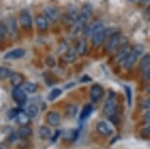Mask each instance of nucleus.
<instances>
[{"mask_svg":"<svg viewBox=\"0 0 150 149\" xmlns=\"http://www.w3.org/2000/svg\"><path fill=\"white\" fill-rule=\"evenodd\" d=\"M142 78H143V81H149L150 80V68L148 70H146L145 72H143Z\"/></svg>","mask_w":150,"mask_h":149,"instance_id":"obj_36","label":"nucleus"},{"mask_svg":"<svg viewBox=\"0 0 150 149\" xmlns=\"http://www.w3.org/2000/svg\"><path fill=\"white\" fill-rule=\"evenodd\" d=\"M141 106H142L143 109H150V99L143 100L142 103H141Z\"/></svg>","mask_w":150,"mask_h":149,"instance_id":"obj_35","label":"nucleus"},{"mask_svg":"<svg viewBox=\"0 0 150 149\" xmlns=\"http://www.w3.org/2000/svg\"><path fill=\"white\" fill-rule=\"evenodd\" d=\"M17 134H18V137H20V138L26 139L33 134V130L28 126H22L17 131Z\"/></svg>","mask_w":150,"mask_h":149,"instance_id":"obj_17","label":"nucleus"},{"mask_svg":"<svg viewBox=\"0 0 150 149\" xmlns=\"http://www.w3.org/2000/svg\"><path fill=\"white\" fill-rule=\"evenodd\" d=\"M7 30H8V33L11 35H15L17 32V25H16V21L14 18H10L7 21Z\"/></svg>","mask_w":150,"mask_h":149,"instance_id":"obj_23","label":"nucleus"},{"mask_svg":"<svg viewBox=\"0 0 150 149\" xmlns=\"http://www.w3.org/2000/svg\"><path fill=\"white\" fill-rule=\"evenodd\" d=\"M78 111V107L77 105H69L67 107V116L69 117H75V115L77 114Z\"/></svg>","mask_w":150,"mask_h":149,"instance_id":"obj_31","label":"nucleus"},{"mask_svg":"<svg viewBox=\"0 0 150 149\" xmlns=\"http://www.w3.org/2000/svg\"><path fill=\"white\" fill-rule=\"evenodd\" d=\"M95 129L97 131V133L102 134L104 136H110L113 133V128L108 123L104 122V121H101V122H98L96 124Z\"/></svg>","mask_w":150,"mask_h":149,"instance_id":"obj_9","label":"nucleus"},{"mask_svg":"<svg viewBox=\"0 0 150 149\" xmlns=\"http://www.w3.org/2000/svg\"><path fill=\"white\" fill-rule=\"evenodd\" d=\"M38 84L33 83H30V81H29V83H24V84H23V89H24L25 91L27 92V93H35V92L38 90Z\"/></svg>","mask_w":150,"mask_h":149,"instance_id":"obj_24","label":"nucleus"},{"mask_svg":"<svg viewBox=\"0 0 150 149\" xmlns=\"http://www.w3.org/2000/svg\"><path fill=\"white\" fill-rule=\"evenodd\" d=\"M77 54H78V52H77V50H76V48L68 49L64 55L65 61L68 62V63H73V62L77 59Z\"/></svg>","mask_w":150,"mask_h":149,"instance_id":"obj_19","label":"nucleus"},{"mask_svg":"<svg viewBox=\"0 0 150 149\" xmlns=\"http://www.w3.org/2000/svg\"><path fill=\"white\" fill-rule=\"evenodd\" d=\"M38 133H39V136H40L41 139H48L50 136H51V131H50L49 129L45 126H42L39 128V131H38Z\"/></svg>","mask_w":150,"mask_h":149,"instance_id":"obj_26","label":"nucleus"},{"mask_svg":"<svg viewBox=\"0 0 150 149\" xmlns=\"http://www.w3.org/2000/svg\"><path fill=\"white\" fill-rule=\"evenodd\" d=\"M20 23L24 30H30L33 27V19L28 11H23L20 16Z\"/></svg>","mask_w":150,"mask_h":149,"instance_id":"obj_11","label":"nucleus"},{"mask_svg":"<svg viewBox=\"0 0 150 149\" xmlns=\"http://www.w3.org/2000/svg\"><path fill=\"white\" fill-rule=\"evenodd\" d=\"M44 15L46 16L48 21L52 22V23H56L60 19V12L56 7L54 6H47L44 9Z\"/></svg>","mask_w":150,"mask_h":149,"instance_id":"obj_8","label":"nucleus"},{"mask_svg":"<svg viewBox=\"0 0 150 149\" xmlns=\"http://www.w3.org/2000/svg\"><path fill=\"white\" fill-rule=\"evenodd\" d=\"M108 30L105 28H102L101 30H99L97 32H95L94 35L91 36V41H92V45L94 47L100 46L103 43L104 40L106 39L107 35H108Z\"/></svg>","mask_w":150,"mask_h":149,"instance_id":"obj_4","label":"nucleus"},{"mask_svg":"<svg viewBox=\"0 0 150 149\" xmlns=\"http://www.w3.org/2000/svg\"><path fill=\"white\" fill-rule=\"evenodd\" d=\"M142 3H146V2H148V0H140Z\"/></svg>","mask_w":150,"mask_h":149,"instance_id":"obj_40","label":"nucleus"},{"mask_svg":"<svg viewBox=\"0 0 150 149\" xmlns=\"http://www.w3.org/2000/svg\"><path fill=\"white\" fill-rule=\"evenodd\" d=\"M0 149H2V148H1V147H0Z\"/></svg>","mask_w":150,"mask_h":149,"instance_id":"obj_42","label":"nucleus"},{"mask_svg":"<svg viewBox=\"0 0 150 149\" xmlns=\"http://www.w3.org/2000/svg\"><path fill=\"white\" fill-rule=\"evenodd\" d=\"M132 50V47L128 45V44H127V45H125V46H123L122 48L119 49L118 54H117V56H116V61H117L118 63H122V64H123L124 61L129 57V54H131Z\"/></svg>","mask_w":150,"mask_h":149,"instance_id":"obj_12","label":"nucleus"},{"mask_svg":"<svg viewBox=\"0 0 150 149\" xmlns=\"http://www.w3.org/2000/svg\"><path fill=\"white\" fill-rule=\"evenodd\" d=\"M104 95V89L100 84H93L90 88V99L92 102H98Z\"/></svg>","mask_w":150,"mask_h":149,"instance_id":"obj_7","label":"nucleus"},{"mask_svg":"<svg viewBox=\"0 0 150 149\" xmlns=\"http://www.w3.org/2000/svg\"><path fill=\"white\" fill-rule=\"evenodd\" d=\"M12 73L8 68L6 67H0V80L1 81H4L8 78L9 77H11Z\"/></svg>","mask_w":150,"mask_h":149,"instance_id":"obj_28","label":"nucleus"},{"mask_svg":"<svg viewBox=\"0 0 150 149\" xmlns=\"http://www.w3.org/2000/svg\"><path fill=\"white\" fill-rule=\"evenodd\" d=\"M76 50H77L78 54L83 56L86 54V39H81L80 41L77 43V46H76Z\"/></svg>","mask_w":150,"mask_h":149,"instance_id":"obj_25","label":"nucleus"},{"mask_svg":"<svg viewBox=\"0 0 150 149\" xmlns=\"http://www.w3.org/2000/svg\"><path fill=\"white\" fill-rule=\"evenodd\" d=\"M7 33H8V30L6 24L3 23V22H0V39L5 38Z\"/></svg>","mask_w":150,"mask_h":149,"instance_id":"obj_32","label":"nucleus"},{"mask_svg":"<svg viewBox=\"0 0 150 149\" xmlns=\"http://www.w3.org/2000/svg\"><path fill=\"white\" fill-rule=\"evenodd\" d=\"M17 119V123L19 124V125L22 126H28L30 124V118L28 116L26 112H20V113L18 114V116L16 117Z\"/></svg>","mask_w":150,"mask_h":149,"instance_id":"obj_20","label":"nucleus"},{"mask_svg":"<svg viewBox=\"0 0 150 149\" xmlns=\"http://www.w3.org/2000/svg\"><path fill=\"white\" fill-rule=\"evenodd\" d=\"M92 111H93V107L91 104H86V106H83V110H81L80 114V120L84 121L86 119H87L90 116V114L92 113Z\"/></svg>","mask_w":150,"mask_h":149,"instance_id":"obj_21","label":"nucleus"},{"mask_svg":"<svg viewBox=\"0 0 150 149\" xmlns=\"http://www.w3.org/2000/svg\"><path fill=\"white\" fill-rule=\"evenodd\" d=\"M142 136H150V126H147L146 128L143 129Z\"/></svg>","mask_w":150,"mask_h":149,"instance_id":"obj_37","label":"nucleus"},{"mask_svg":"<svg viewBox=\"0 0 150 149\" xmlns=\"http://www.w3.org/2000/svg\"><path fill=\"white\" fill-rule=\"evenodd\" d=\"M144 51V47L141 44H137L135 46L132 47V50L131 52V54L129 55V57L124 61L123 65L125 67V69L129 70L132 69L135 63H137V59L140 57L141 54Z\"/></svg>","mask_w":150,"mask_h":149,"instance_id":"obj_1","label":"nucleus"},{"mask_svg":"<svg viewBox=\"0 0 150 149\" xmlns=\"http://www.w3.org/2000/svg\"><path fill=\"white\" fill-rule=\"evenodd\" d=\"M150 68V55L146 54L144 55L139 61V69L140 71L145 72L146 70H148Z\"/></svg>","mask_w":150,"mask_h":149,"instance_id":"obj_22","label":"nucleus"},{"mask_svg":"<svg viewBox=\"0 0 150 149\" xmlns=\"http://www.w3.org/2000/svg\"><path fill=\"white\" fill-rule=\"evenodd\" d=\"M26 113L27 115L29 116L30 118H35L38 116V108L36 105H33V104H32V105H29L26 109Z\"/></svg>","mask_w":150,"mask_h":149,"instance_id":"obj_27","label":"nucleus"},{"mask_svg":"<svg viewBox=\"0 0 150 149\" xmlns=\"http://www.w3.org/2000/svg\"><path fill=\"white\" fill-rule=\"evenodd\" d=\"M45 63H46V65L49 67V68H54L56 65V61L54 57H52V56H48L46 58V60H45Z\"/></svg>","mask_w":150,"mask_h":149,"instance_id":"obj_33","label":"nucleus"},{"mask_svg":"<svg viewBox=\"0 0 150 149\" xmlns=\"http://www.w3.org/2000/svg\"><path fill=\"white\" fill-rule=\"evenodd\" d=\"M80 17V12L78 11L77 7L75 6H70L68 8L67 12H66V15H65V20L68 22L69 24H75L77 22V20L79 19Z\"/></svg>","mask_w":150,"mask_h":149,"instance_id":"obj_10","label":"nucleus"},{"mask_svg":"<svg viewBox=\"0 0 150 149\" xmlns=\"http://www.w3.org/2000/svg\"><path fill=\"white\" fill-rule=\"evenodd\" d=\"M35 23L36 26H38L39 30H46L48 29V19L46 18V16L43 15V14H40V15H38L35 18Z\"/></svg>","mask_w":150,"mask_h":149,"instance_id":"obj_15","label":"nucleus"},{"mask_svg":"<svg viewBox=\"0 0 150 149\" xmlns=\"http://www.w3.org/2000/svg\"><path fill=\"white\" fill-rule=\"evenodd\" d=\"M62 94V89L60 88H54V89H52V91L50 92L49 94H48V100H50V101H52V100H55L56 98L59 97L60 95Z\"/></svg>","mask_w":150,"mask_h":149,"instance_id":"obj_29","label":"nucleus"},{"mask_svg":"<svg viewBox=\"0 0 150 149\" xmlns=\"http://www.w3.org/2000/svg\"><path fill=\"white\" fill-rule=\"evenodd\" d=\"M12 96H13L14 101H15V102L20 106H23L28 100L27 92L25 91L22 88H14Z\"/></svg>","mask_w":150,"mask_h":149,"instance_id":"obj_5","label":"nucleus"},{"mask_svg":"<svg viewBox=\"0 0 150 149\" xmlns=\"http://www.w3.org/2000/svg\"><path fill=\"white\" fill-rule=\"evenodd\" d=\"M11 84L14 88H21L24 84V77L19 73H13L11 75Z\"/></svg>","mask_w":150,"mask_h":149,"instance_id":"obj_16","label":"nucleus"},{"mask_svg":"<svg viewBox=\"0 0 150 149\" xmlns=\"http://www.w3.org/2000/svg\"><path fill=\"white\" fill-rule=\"evenodd\" d=\"M149 8H150V5H149Z\"/></svg>","mask_w":150,"mask_h":149,"instance_id":"obj_43","label":"nucleus"},{"mask_svg":"<svg viewBox=\"0 0 150 149\" xmlns=\"http://www.w3.org/2000/svg\"><path fill=\"white\" fill-rule=\"evenodd\" d=\"M147 93L150 95V85L148 86V88H147Z\"/></svg>","mask_w":150,"mask_h":149,"instance_id":"obj_39","label":"nucleus"},{"mask_svg":"<svg viewBox=\"0 0 150 149\" xmlns=\"http://www.w3.org/2000/svg\"><path fill=\"white\" fill-rule=\"evenodd\" d=\"M124 89L126 91V94H127V100H128V105L129 107L132 106V88L131 86L129 85H124Z\"/></svg>","mask_w":150,"mask_h":149,"instance_id":"obj_30","label":"nucleus"},{"mask_svg":"<svg viewBox=\"0 0 150 149\" xmlns=\"http://www.w3.org/2000/svg\"><path fill=\"white\" fill-rule=\"evenodd\" d=\"M143 121L146 124H150V111H147L143 116Z\"/></svg>","mask_w":150,"mask_h":149,"instance_id":"obj_38","label":"nucleus"},{"mask_svg":"<svg viewBox=\"0 0 150 149\" xmlns=\"http://www.w3.org/2000/svg\"><path fill=\"white\" fill-rule=\"evenodd\" d=\"M129 1H131V2H135V1H137V0H129Z\"/></svg>","mask_w":150,"mask_h":149,"instance_id":"obj_41","label":"nucleus"},{"mask_svg":"<svg viewBox=\"0 0 150 149\" xmlns=\"http://www.w3.org/2000/svg\"><path fill=\"white\" fill-rule=\"evenodd\" d=\"M25 54H26V51L23 48H15L11 51L7 52L6 54L4 55V59L6 60H17V59H20L22 57H24Z\"/></svg>","mask_w":150,"mask_h":149,"instance_id":"obj_13","label":"nucleus"},{"mask_svg":"<svg viewBox=\"0 0 150 149\" xmlns=\"http://www.w3.org/2000/svg\"><path fill=\"white\" fill-rule=\"evenodd\" d=\"M20 110H18V109H12L10 112H9V118L10 119H13V118H16L17 116H18V114L20 113Z\"/></svg>","mask_w":150,"mask_h":149,"instance_id":"obj_34","label":"nucleus"},{"mask_svg":"<svg viewBox=\"0 0 150 149\" xmlns=\"http://www.w3.org/2000/svg\"><path fill=\"white\" fill-rule=\"evenodd\" d=\"M117 109H118V104L116 102V98L115 94L111 93V95L107 98V100L104 103L102 112L106 117H108L109 119L113 116H115L117 113Z\"/></svg>","mask_w":150,"mask_h":149,"instance_id":"obj_2","label":"nucleus"},{"mask_svg":"<svg viewBox=\"0 0 150 149\" xmlns=\"http://www.w3.org/2000/svg\"><path fill=\"white\" fill-rule=\"evenodd\" d=\"M92 11H93L92 5L89 3H86L81 7V9L80 11V15L81 17H83V18H86V20H89L90 17L92 16Z\"/></svg>","mask_w":150,"mask_h":149,"instance_id":"obj_18","label":"nucleus"},{"mask_svg":"<svg viewBox=\"0 0 150 149\" xmlns=\"http://www.w3.org/2000/svg\"><path fill=\"white\" fill-rule=\"evenodd\" d=\"M46 122L49 124L50 126H59L60 125V122H61L60 114L57 113V112H54V111L48 112L46 115Z\"/></svg>","mask_w":150,"mask_h":149,"instance_id":"obj_14","label":"nucleus"},{"mask_svg":"<svg viewBox=\"0 0 150 149\" xmlns=\"http://www.w3.org/2000/svg\"><path fill=\"white\" fill-rule=\"evenodd\" d=\"M103 27V24L99 21L93 22V23H90L88 25H86V27L84 28L83 30V35L86 37H88V36H92L95 32H97L99 30H101Z\"/></svg>","mask_w":150,"mask_h":149,"instance_id":"obj_6","label":"nucleus"},{"mask_svg":"<svg viewBox=\"0 0 150 149\" xmlns=\"http://www.w3.org/2000/svg\"><path fill=\"white\" fill-rule=\"evenodd\" d=\"M121 41H122V35L119 32L112 33V35H110V36L108 37V40H107L106 49L111 53L117 51V50L120 49Z\"/></svg>","mask_w":150,"mask_h":149,"instance_id":"obj_3","label":"nucleus"}]
</instances>
